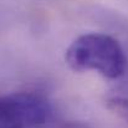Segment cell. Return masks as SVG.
Wrapping results in <instances>:
<instances>
[{"mask_svg": "<svg viewBox=\"0 0 128 128\" xmlns=\"http://www.w3.org/2000/svg\"><path fill=\"white\" fill-rule=\"evenodd\" d=\"M108 107L128 123V84L118 86L107 97Z\"/></svg>", "mask_w": 128, "mask_h": 128, "instance_id": "cell-3", "label": "cell"}, {"mask_svg": "<svg viewBox=\"0 0 128 128\" xmlns=\"http://www.w3.org/2000/svg\"><path fill=\"white\" fill-rule=\"evenodd\" d=\"M0 128H20L18 127L15 123H12L0 110Z\"/></svg>", "mask_w": 128, "mask_h": 128, "instance_id": "cell-4", "label": "cell"}, {"mask_svg": "<svg viewBox=\"0 0 128 128\" xmlns=\"http://www.w3.org/2000/svg\"><path fill=\"white\" fill-rule=\"evenodd\" d=\"M65 60L74 71H96L112 80L121 77L127 67V57L120 42L110 35L98 32L75 39L66 50Z\"/></svg>", "mask_w": 128, "mask_h": 128, "instance_id": "cell-1", "label": "cell"}, {"mask_svg": "<svg viewBox=\"0 0 128 128\" xmlns=\"http://www.w3.org/2000/svg\"><path fill=\"white\" fill-rule=\"evenodd\" d=\"M0 110L20 128L45 126L52 116L50 102L35 92H14L0 96Z\"/></svg>", "mask_w": 128, "mask_h": 128, "instance_id": "cell-2", "label": "cell"}]
</instances>
